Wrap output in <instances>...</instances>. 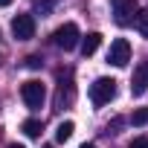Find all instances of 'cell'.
I'll return each instance as SVG.
<instances>
[{
  "label": "cell",
  "mask_w": 148,
  "mask_h": 148,
  "mask_svg": "<svg viewBox=\"0 0 148 148\" xmlns=\"http://www.w3.org/2000/svg\"><path fill=\"white\" fill-rule=\"evenodd\" d=\"M82 148H96V145H90V142H84V145H82Z\"/></svg>",
  "instance_id": "ac0fdd59"
},
{
  "label": "cell",
  "mask_w": 148,
  "mask_h": 148,
  "mask_svg": "<svg viewBox=\"0 0 148 148\" xmlns=\"http://www.w3.org/2000/svg\"><path fill=\"white\" fill-rule=\"evenodd\" d=\"M21 96H23V102H26V108H41L44 105V99H47V90H44V84L38 82V79H29V82H23L21 84Z\"/></svg>",
  "instance_id": "7a4b0ae2"
},
{
  "label": "cell",
  "mask_w": 148,
  "mask_h": 148,
  "mask_svg": "<svg viewBox=\"0 0 148 148\" xmlns=\"http://www.w3.org/2000/svg\"><path fill=\"white\" fill-rule=\"evenodd\" d=\"M73 131H76V125L67 119V122H61V125L55 128V139H58V142H67V139L73 136Z\"/></svg>",
  "instance_id": "30bf717a"
},
{
  "label": "cell",
  "mask_w": 148,
  "mask_h": 148,
  "mask_svg": "<svg viewBox=\"0 0 148 148\" xmlns=\"http://www.w3.org/2000/svg\"><path fill=\"white\" fill-rule=\"evenodd\" d=\"M79 38H82V32H79L76 23H64V26H58L52 32V44L61 47V49H73V47L79 44Z\"/></svg>",
  "instance_id": "3957f363"
},
{
  "label": "cell",
  "mask_w": 148,
  "mask_h": 148,
  "mask_svg": "<svg viewBox=\"0 0 148 148\" xmlns=\"http://www.w3.org/2000/svg\"><path fill=\"white\" fill-rule=\"evenodd\" d=\"M21 131H23L29 139H35V136H41V122H38V119H26V122L21 125Z\"/></svg>",
  "instance_id": "8fae6325"
},
{
  "label": "cell",
  "mask_w": 148,
  "mask_h": 148,
  "mask_svg": "<svg viewBox=\"0 0 148 148\" xmlns=\"http://www.w3.org/2000/svg\"><path fill=\"white\" fill-rule=\"evenodd\" d=\"M12 35H15L18 41L35 38V18H32V15H15V18H12Z\"/></svg>",
  "instance_id": "5b68a950"
},
{
  "label": "cell",
  "mask_w": 148,
  "mask_h": 148,
  "mask_svg": "<svg viewBox=\"0 0 148 148\" xmlns=\"http://www.w3.org/2000/svg\"><path fill=\"white\" fill-rule=\"evenodd\" d=\"M87 96H90L93 108H102V105H108V102L116 96V82H113V79H96V82L90 84Z\"/></svg>",
  "instance_id": "6da1fadb"
},
{
  "label": "cell",
  "mask_w": 148,
  "mask_h": 148,
  "mask_svg": "<svg viewBox=\"0 0 148 148\" xmlns=\"http://www.w3.org/2000/svg\"><path fill=\"white\" fill-rule=\"evenodd\" d=\"M110 9H113V21L119 26H128L134 23V15H136V0H110Z\"/></svg>",
  "instance_id": "277c9868"
},
{
  "label": "cell",
  "mask_w": 148,
  "mask_h": 148,
  "mask_svg": "<svg viewBox=\"0 0 148 148\" xmlns=\"http://www.w3.org/2000/svg\"><path fill=\"white\" fill-rule=\"evenodd\" d=\"M128 61H131V44H128L125 38H116V41L110 44V49H108V64L125 67Z\"/></svg>",
  "instance_id": "8992f818"
},
{
  "label": "cell",
  "mask_w": 148,
  "mask_h": 148,
  "mask_svg": "<svg viewBox=\"0 0 148 148\" xmlns=\"http://www.w3.org/2000/svg\"><path fill=\"white\" fill-rule=\"evenodd\" d=\"M134 26L139 29V35L148 38V9H136V15H134Z\"/></svg>",
  "instance_id": "9c48e42d"
},
{
  "label": "cell",
  "mask_w": 148,
  "mask_h": 148,
  "mask_svg": "<svg viewBox=\"0 0 148 148\" xmlns=\"http://www.w3.org/2000/svg\"><path fill=\"white\" fill-rule=\"evenodd\" d=\"M131 122L134 125H148V108H139V110H134V116H131Z\"/></svg>",
  "instance_id": "7c38bea8"
},
{
  "label": "cell",
  "mask_w": 148,
  "mask_h": 148,
  "mask_svg": "<svg viewBox=\"0 0 148 148\" xmlns=\"http://www.w3.org/2000/svg\"><path fill=\"white\" fill-rule=\"evenodd\" d=\"M145 90H148V61H139L134 70V79H131V93L142 96Z\"/></svg>",
  "instance_id": "52a82bcc"
},
{
  "label": "cell",
  "mask_w": 148,
  "mask_h": 148,
  "mask_svg": "<svg viewBox=\"0 0 148 148\" xmlns=\"http://www.w3.org/2000/svg\"><path fill=\"white\" fill-rule=\"evenodd\" d=\"M128 148H148V136H136V139H134Z\"/></svg>",
  "instance_id": "9a60e30c"
},
{
  "label": "cell",
  "mask_w": 148,
  "mask_h": 148,
  "mask_svg": "<svg viewBox=\"0 0 148 148\" xmlns=\"http://www.w3.org/2000/svg\"><path fill=\"white\" fill-rule=\"evenodd\" d=\"M52 9V3H49V0H38V3H35V12H41V15H47Z\"/></svg>",
  "instance_id": "4fadbf2b"
},
{
  "label": "cell",
  "mask_w": 148,
  "mask_h": 148,
  "mask_svg": "<svg viewBox=\"0 0 148 148\" xmlns=\"http://www.w3.org/2000/svg\"><path fill=\"white\" fill-rule=\"evenodd\" d=\"M0 6H12V0H0Z\"/></svg>",
  "instance_id": "2e32d148"
},
{
  "label": "cell",
  "mask_w": 148,
  "mask_h": 148,
  "mask_svg": "<svg viewBox=\"0 0 148 148\" xmlns=\"http://www.w3.org/2000/svg\"><path fill=\"white\" fill-rule=\"evenodd\" d=\"M41 64H44V61H41V55H29V58H26V67H29V70H38Z\"/></svg>",
  "instance_id": "5bb4252c"
},
{
  "label": "cell",
  "mask_w": 148,
  "mask_h": 148,
  "mask_svg": "<svg viewBox=\"0 0 148 148\" xmlns=\"http://www.w3.org/2000/svg\"><path fill=\"white\" fill-rule=\"evenodd\" d=\"M6 148H23V145H18V142H12V145H6Z\"/></svg>",
  "instance_id": "e0dca14e"
},
{
  "label": "cell",
  "mask_w": 148,
  "mask_h": 148,
  "mask_svg": "<svg viewBox=\"0 0 148 148\" xmlns=\"http://www.w3.org/2000/svg\"><path fill=\"white\" fill-rule=\"evenodd\" d=\"M99 44H102V35H99V32L84 35V38H82V55H84V58H87V55H93V52L99 49Z\"/></svg>",
  "instance_id": "ba28073f"
},
{
  "label": "cell",
  "mask_w": 148,
  "mask_h": 148,
  "mask_svg": "<svg viewBox=\"0 0 148 148\" xmlns=\"http://www.w3.org/2000/svg\"><path fill=\"white\" fill-rule=\"evenodd\" d=\"M44 148H52V145H44Z\"/></svg>",
  "instance_id": "d6986e66"
}]
</instances>
